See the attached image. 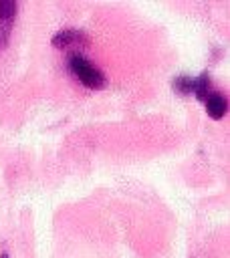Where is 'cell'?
I'll return each mask as SVG.
<instances>
[{"label": "cell", "mask_w": 230, "mask_h": 258, "mask_svg": "<svg viewBox=\"0 0 230 258\" xmlns=\"http://www.w3.org/2000/svg\"><path fill=\"white\" fill-rule=\"evenodd\" d=\"M16 16V2L14 0H0V50L6 46L10 38V30Z\"/></svg>", "instance_id": "2"}, {"label": "cell", "mask_w": 230, "mask_h": 258, "mask_svg": "<svg viewBox=\"0 0 230 258\" xmlns=\"http://www.w3.org/2000/svg\"><path fill=\"white\" fill-rule=\"evenodd\" d=\"M174 89H176V93H180V95H188V93H192V89H194V79H192V77H178V79L174 81Z\"/></svg>", "instance_id": "6"}, {"label": "cell", "mask_w": 230, "mask_h": 258, "mask_svg": "<svg viewBox=\"0 0 230 258\" xmlns=\"http://www.w3.org/2000/svg\"><path fill=\"white\" fill-rule=\"evenodd\" d=\"M226 109H228V103H226V97L220 95V93H210V97L206 99V111L210 115V119H222L226 115Z\"/></svg>", "instance_id": "4"}, {"label": "cell", "mask_w": 230, "mask_h": 258, "mask_svg": "<svg viewBox=\"0 0 230 258\" xmlns=\"http://www.w3.org/2000/svg\"><path fill=\"white\" fill-rule=\"evenodd\" d=\"M192 93H194L196 99L202 101V103L210 97V77H208V73H202V75H198V77L194 79V89H192Z\"/></svg>", "instance_id": "5"}, {"label": "cell", "mask_w": 230, "mask_h": 258, "mask_svg": "<svg viewBox=\"0 0 230 258\" xmlns=\"http://www.w3.org/2000/svg\"><path fill=\"white\" fill-rule=\"evenodd\" d=\"M69 64V71L81 81V85H85L87 89H105L107 87V79H105V75L93 64V62H89L83 54H71L69 56V60H67Z\"/></svg>", "instance_id": "1"}, {"label": "cell", "mask_w": 230, "mask_h": 258, "mask_svg": "<svg viewBox=\"0 0 230 258\" xmlns=\"http://www.w3.org/2000/svg\"><path fill=\"white\" fill-rule=\"evenodd\" d=\"M0 258H8V254H6V252H4V254H2V256H0Z\"/></svg>", "instance_id": "7"}, {"label": "cell", "mask_w": 230, "mask_h": 258, "mask_svg": "<svg viewBox=\"0 0 230 258\" xmlns=\"http://www.w3.org/2000/svg\"><path fill=\"white\" fill-rule=\"evenodd\" d=\"M52 46L54 48H71V46H85L89 42V38L81 32V30H75V28H65L61 32H56L52 36Z\"/></svg>", "instance_id": "3"}]
</instances>
